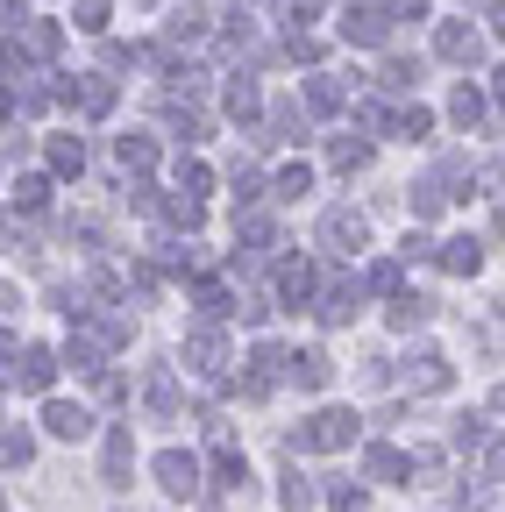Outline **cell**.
Masks as SVG:
<instances>
[{"label":"cell","mask_w":505,"mask_h":512,"mask_svg":"<svg viewBox=\"0 0 505 512\" xmlns=\"http://www.w3.org/2000/svg\"><path fill=\"white\" fill-rule=\"evenodd\" d=\"M349 441H356V413H349V406H328V413H313L306 427L285 434L292 456H299V448H349Z\"/></svg>","instance_id":"obj_1"},{"label":"cell","mask_w":505,"mask_h":512,"mask_svg":"<svg viewBox=\"0 0 505 512\" xmlns=\"http://www.w3.org/2000/svg\"><path fill=\"white\" fill-rule=\"evenodd\" d=\"M185 370L207 377V384H221V377H228V342H221V328H207V320H200V328L185 335Z\"/></svg>","instance_id":"obj_2"},{"label":"cell","mask_w":505,"mask_h":512,"mask_svg":"<svg viewBox=\"0 0 505 512\" xmlns=\"http://www.w3.org/2000/svg\"><path fill=\"white\" fill-rule=\"evenodd\" d=\"M370 242V221L356 214V207H335L328 221H321V249H335V256H356Z\"/></svg>","instance_id":"obj_3"},{"label":"cell","mask_w":505,"mask_h":512,"mask_svg":"<svg viewBox=\"0 0 505 512\" xmlns=\"http://www.w3.org/2000/svg\"><path fill=\"white\" fill-rule=\"evenodd\" d=\"M8 384H15V392H50V384H57V356H50V349L8 356Z\"/></svg>","instance_id":"obj_4"},{"label":"cell","mask_w":505,"mask_h":512,"mask_svg":"<svg viewBox=\"0 0 505 512\" xmlns=\"http://www.w3.org/2000/svg\"><path fill=\"white\" fill-rule=\"evenodd\" d=\"M399 377L413 384V392H449V384H456V370H449V356H441V349H413Z\"/></svg>","instance_id":"obj_5"},{"label":"cell","mask_w":505,"mask_h":512,"mask_svg":"<svg viewBox=\"0 0 505 512\" xmlns=\"http://www.w3.org/2000/svg\"><path fill=\"white\" fill-rule=\"evenodd\" d=\"M342 36L363 43V50H377V43H392V15L385 8H356V0H349V8H342Z\"/></svg>","instance_id":"obj_6"},{"label":"cell","mask_w":505,"mask_h":512,"mask_svg":"<svg viewBox=\"0 0 505 512\" xmlns=\"http://www.w3.org/2000/svg\"><path fill=\"white\" fill-rule=\"evenodd\" d=\"M57 50H65V29L43 22V15H36L29 29H15V36H8V57H36V64H43V57H57Z\"/></svg>","instance_id":"obj_7"},{"label":"cell","mask_w":505,"mask_h":512,"mask_svg":"<svg viewBox=\"0 0 505 512\" xmlns=\"http://www.w3.org/2000/svg\"><path fill=\"white\" fill-rule=\"evenodd\" d=\"M157 484H164L171 498H200V463L178 456V448H164V456H157Z\"/></svg>","instance_id":"obj_8"},{"label":"cell","mask_w":505,"mask_h":512,"mask_svg":"<svg viewBox=\"0 0 505 512\" xmlns=\"http://www.w3.org/2000/svg\"><path fill=\"white\" fill-rule=\"evenodd\" d=\"M434 50L449 57V64H477V57H484V36H477L470 22H441V29H434Z\"/></svg>","instance_id":"obj_9"},{"label":"cell","mask_w":505,"mask_h":512,"mask_svg":"<svg viewBox=\"0 0 505 512\" xmlns=\"http://www.w3.org/2000/svg\"><path fill=\"white\" fill-rule=\"evenodd\" d=\"M313 285H321V278H313V264H306V256H285V264H278V299L299 313V306H313Z\"/></svg>","instance_id":"obj_10"},{"label":"cell","mask_w":505,"mask_h":512,"mask_svg":"<svg viewBox=\"0 0 505 512\" xmlns=\"http://www.w3.org/2000/svg\"><path fill=\"white\" fill-rule=\"evenodd\" d=\"M43 427H50L57 441H86V434H93V413H86V406H65V399H50V406H43Z\"/></svg>","instance_id":"obj_11"},{"label":"cell","mask_w":505,"mask_h":512,"mask_svg":"<svg viewBox=\"0 0 505 512\" xmlns=\"http://www.w3.org/2000/svg\"><path fill=\"white\" fill-rule=\"evenodd\" d=\"M129 463H136V448H129V427H107V448H100V477H107V484H129Z\"/></svg>","instance_id":"obj_12"},{"label":"cell","mask_w":505,"mask_h":512,"mask_svg":"<svg viewBox=\"0 0 505 512\" xmlns=\"http://www.w3.org/2000/svg\"><path fill=\"white\" fill-rule=\"evenodd\" d=\"M57 100H79L86 114H107V107H114V79L93 72V79H79V86H57Z\"/></svg>","instance_id":"obj_13"},{"label":"cell","mask_w":505,"mask_h":512,"mask_svg":"<svg viewBox=\"0 0 505 512\" xmlns=\"http://www.w3.org/2000/svg\"><path fill=\"white\" fill-rule=\"evenodd\" d=\"M328 377H335L328 349H299V356H292V384H299V392H321Z\"/></svg>","instance_id":"obj_14"},{"label":"cell","mask_w":505,"mask_h":512,"mask_svg":"<svg viewBox=\"0 0 505 512\" xmlns=\"http://www.w3.org/2000/svg\"><path fill=\"white\" fill-rule=\"evenodd\" d=\"M363 470H370L377 484H413V456H399V448H370Z\"/></svg>","instance_id":"obj_15"},{"label":"cell","mask_w":505,"mask_h":512,"mask_svg":"<svg viewBox=\"0 0 505 512\" xmlns=\"http://www.w3.org/2000/svg\"><path fill=\"white\" fill-rule=\"evenodd\" d=\"M114 157H121V171H150V164H157V136L129 128V136H114Z\"/></svg>","instance_id":"obj_16"},{"label":"cell","mask_w":505,"mask_h":512,"mask_svg":"<svg viewBox=\"0 0 505 512\" xmlns=\"http://www.w3.org/2000/svg\"><path fill=\"white\" fill-rule=\"evenodd\" d=\"M484 264V242L477 235H456V242H441V271H456V278H470Z\"/></svg>","instance_id":"obj_17"},{"label":"cell","mask_w":505,"mask_h":512,"mask_svg":"<svg viewBox=\"0 0 505 512\" xmlns=\"http://www.w3.org/2000/svg\"><path fill=\"white\" fill-rule=\"evenodd\" d=\"M356 299H363V292H356L349 278H335V285L321 292V320H328V328H342V320H356Z\"/></svg>","instance_id":"obj_18"},{"label":"cell","mask_w":505,"mask_h":512,"mask_svg":"<svg viewBox=\"0 0 505 512\" xmlns=\"http://www.w3.org/2000/svg\"><path fill=\"white\" fill-rule=\"evenodd\" d=\"M8 200H15V214H43V207H50V178L22 171V178L8 185Z\"/></svg>","instance_id":"obj_19"},{"label":"cell","mask_w":505,"mask_h":512,"mask_svg":"<svg viewBox=\"0 0 505 512\" xmlns=\"http://www.w3.org/2000/svg\"><path fill=\"white\" fill-rule=\"evenodd\" d=\"M143 406H150L157 420H171V413H178V377H171V370H150V384H143Z\"/></svg>","instance_id":"obj_20"},{"label":"cell","mask_w":505,"mask_h":512,"mask_svg":"<svg viewBox=\"0 0 505 512\" xmlns=\"http://www.w3.org/2000/svg\"><path fill=\"white\" fill-rule=\"evenodd\" d=\"M86 335H93V349H129V313H93Z\"/></svg>","instance_id":"obj_21"},{"label":"cell","mask_w":505,"mask_h":512,"mask_svg":"<svg viewBox=\"0 0 505 512\" xmlns=\"http://www.w3.org/2000/svg\"><path fill=\"white\" fill-rule=\"evenodd\" d=\"M214 484H221V491H242V484H249V463H242V448H235V441L214 448Z\"/></svg>","instance_id":"obj_22"},{"label":"cell","mask_w":505,"mask_h":512,"mask_svg":"<svg viewBox=\"0 0 505 512\" xmlns=\"http://www.w3.org/2000/svg\"><path fill=\"white\" fill-rule=\"evenodd\" d=\"M0 463H8V470H29V463H36V434L8 420V434H0Z\"/></svg>","instance_id":"obj_23"},{"label":"cell","mask_w":505,"mask_h":512,"mask_svg":"<svg viewBox=\"0 0 505 512\" xmlns=\"http://www.w3.org/2000/svg\"><path fill=\"white\" fill-rule=\"evenodd\" d=\"M193 306H200V320H221V313H235L242 299H235L228 285H214V278H200V285H193Z\"/></svg>","instance_id":"obj_24"},{"label":"cell","mask_w":505,"mask_h":512,"mask_svg":"<svg viewBox=\"0 0 505 512\" xmlns=\"http://www.w3.org/2000/svg\"><path fill=\"white\" fill-rule=\"evenodd\" d=\"M50 171L57 178H79L86 171V143L79 136H50Z\"/></svg>","instance_id":"obj_25"},{"label":"cell","mask_w":505,"mask_h":512,"mask_svg":"<svg viewBox=\"0 0 505 512\" xmlns=\"http://www.w3.org/2000/svg\"><path fill=\"white\" fill-rule=\"evenodd\" d=\"M207 36V8H178L171 22H164V43L178 50V43H200Z\"/></svg>","instance_id":"obj_26"},{"label":"cell","mask_w":505,"mask_h":512,"mask_svg":"<svg viewBox=\"0 0 505 512\" xmlns=\"http://www.w3.org/2000/svg\"><path fill=\"white\" fill-rule=\"evenodd\" d=\"M449 121H456V128H477V121H484V93H477V86H456V93H449Z\"/></svg>","instance_id":"obj_27"},{"label":"cell","mask_w":505,"mask_h":512,"mask_svg":"<svg viewBox=\"0 0 505 512\" xmlns=\"http://www.w3.org/2000/svg\"><path fill=\"white\" fill-rule=\"evenodd\" d=\"M328 164H335V171H363V164H370V143H363V136H335V143H328Z\"/></svg>","instance_id":"obj_28"},{"label":"cell","mask_w":505,"mask_h":512,"mask_svg":"<svg viewBox=\"0 0 505 512\" xmlns=\"http://www.w3.org/2000/svg\"><path fill=\"white\" fill-rule=\"evenodd\" d=\"M441 207H449V185H441V178H420V185H413V214H420V221H434Z\"/></svg>","instance_id":"obj_29"},{"label":"cell","mask_w":505,"mask_h":512,"mask_svg":"<svg viewBox=\"0 0 505 512\" xmlns=\"http://www.w3.org/2000/svg\"><path fill=\"white\" fill-rule=\"evenodd\" d=\"M399 136H406V143H427V136H434V114H427L420 100H413V107H399Z\"/></svg>","instance_id":"obj_30"},{"label":"cell","mask_w":505,"mask_h":512,"mask_svg":"<svg viewBox=\"0 0 505 512\" xmlns=\"http://www.w3.org/2000/svg\"><path fill=\"white\" fill-rule=\"evenodd\" d=\"M306 107H313V114H335V107H342V86H335V79H306Z\"/></svg>","instance_id":"obj_31"},{"label":"cell","mask_w":505,"mask_h":512,"mask_svg":"<svg viewBox=\"0 0 505 512\" xmlns=\"http://www.w3.org/2000/svg\"><path fill=\"white\" fill-rule=\"evenodd\" d=\"M427 313H434L427 299H413V292H399V299H392V328H420V320H427Z\"/></svg>","instance_id":"obj_32"},{"label":"cell","mask_w":505,"mask_h":512,"mask_svg":"<svg viewBox=\"0 0 505 512\" xmlns=\"http://www.w3.org/2000/svg\"><path fill=\"white\" fill-rule=\"evenodd\" d=\"M420 79V57H385V72H377V86H413Z\"/></svg>","instance_id":"obj_33"},{"label":"cell","mask_w":505,"mask_h":512,"mask_svg":"<svg viewBox=\"0 0 505 512\" xmlns=\"http://www.w3.org/2000/svg\"><path fill=\"white\" fill-rule=\"evenodd\" d=\"M321 498H328L335 512H356V505H363V484H349V477H328V491H321Z\"/></svg>","instance_id":"obj_34"},{"label":"cell","mask_w":505,"mask_h":512,"mask_svg":"<svg viewBox=\"0 0 505 512\" xmlns=\"http://www.w3.org/2000/svg\"><path fill=\"white\" fill-rule=\"evenodd\" d=\"M207 185H214V171H207V164H193V157H178V192H193V200H200Z\"/></svg>","instance_id":"obj_35"},{"label":"cell","mask_w":505,"mask_h":512,"mask_svg":"<svg viewBox=\"0 0 505 512\" xmlns=\"http://www.w3.org/2000/svg\"><path fill=\"white\" fill-rule=\"evenodd\" d=\"M164 214H171V221H178L185 235L200 228V200H193V192H178V200H164Z\"/></svg>","instance_id":"obj_36"},{"label":"cell","mask_w":505,"mask_h":512,"mask_svg":"<svg viewBox=\"0 0 505 512\" xmlns=\"http://www.w3.org/2000/svg\"><path fill=\"white\" fill-rule=\"evenodd\" d=\"M228 114H235V121L257 114V86H249V79H235V86H228Z\"/></svg>","instance_id":"obj_37"},{"label":"cell","mask_w":505,"mask_h":512,"mask_svg":"<svg viewBox=\"0 0 505 512\" xmlns=\"http://www.w3.org/2000/svg\"><path fill=\"white\" fill-rule=\"evenodd\" d=\"M306 185H313V171H306V164H285V171H278V200H299Z\"/></svg>","instance_id":"obj_38"},{"label":"cell","mask_w":505,"mask_h":512,"mask_svg":"<svg viewBox=\"0 0 505 512\" xmlns=\"http://www.w3.org/2000/svg\"><path fill=\"white\" fill-rule=\"evenodd\" d=\"M313 15H321V0H285V29H292V36H306Z\"/></svg>","instance_id":"obj_39"},{"label":"cell","mask_w":505,"mask_h":512,"mask_svg":"<svg viewBox=\"0 0 505 512\" xmlns=\"http://www.w3.org/2000/svg\"><path fill=\"white\" fill-rule=\"evenodd\" d=\"M278 498H285V505H292V512H306V505H313V484H306V477H299V470H292V477H285V484H278Z\"/></svg>","instance_id":"obj_40"},{"label":"cell","mask_w":505,"mask_h":512,"mask_svg":"<svg viewBox=\"0 0 505 512\" xmlns=\"http://www.w3.org/2000/svg\"><path fill=\"white\" fill-rule=\"evenodd\" d=\"M72 15H79V29L100 36V29H107V0H72Z\"/></svg>","instance_id":"obj_41"},{"label":"cell","mask_w":505,"mask_h":512,"mask_svg":"<svg viewBox=\"0 0 505 512\" xmlns=\"http://www.w3.org/2000/svg\"><path fill=\"white\" fill-rule=\"evenodd\" d=\"M456 448H491V434H484V420H463V427H456Z\"/></svg>","instance_id":"obj_42"},{"label":"cell","mask_w":505,"mask_h":512,"mask_svg":"<svg viewBox=\"0 0 505 512\" xmlns=\"http://www.w3.org/2000/svg\"><path fill=\"white\" fill-rule=\"evenodd\" d=\"M385 15H392V22H420V15H427V0H385Z\"/></svg>","instance_id":"obj_43"},{"label":"cell","mask_w":505,"mask_h":512,"mask_svg":"<svg viewBox=\"0 0 505 512\" xmlns=\"http://www.w3.org/2000/svg\"><path fill=\"white\" fill-rule=\"evenodd\" d=\"M370 292H399V264H370Z\"/></svg>","instance_id":"obj_44"},{"label":"cell","mask_w":505,"mask_h":512,"mask_svg":"<svg viewBox=\"0 0 505 512\" xmlns=\"http://www.w3.org/2000/svg\"><path fill=\"white\" fill-rule=\"evenodd\" d=\"M484 477H491V484H505V441H491V448H484Z\"/></svg>","instance_id":"obj_45"},{"label":"cell","mask_w":505,"mask_h":512,"mask_svg":"<svg viewBox=\"0 0 505 512\" xmlns=\"http://www.w3.org/2000/svg\"><path fill=\"white\" fill-rule=\"evenodd\" d=\"M93 399H121V377L114 370H93Z\"/></svg>","instance_id":"obj_46"},{"label":"cell","mask_w":505,"mask_h":512,"mask_svg":"<svg viewBox=\"0 0 505 512\" xmlns=\"http://www.w3.org/2000/svg\"><path fill=\"white\" fill-rule=\"evenodd\" d=\"M491 29H498V36H505V0H498V8H491Z\"/></svg>","instance_id":"obj_47"},{"label":"cell","mask_w":505,"mask_h":512,"mask_svg":"<svg viewBox=\"0 0 505 512\" xmlns=\"http://www.w3.org/2000/svg\"><path fill=\"white\" fill-rule=\"evenodd\" d=\"M491 79H498V86H491V93H498V107H505V64H498V72H491Z\"/></svg>","instance_id":"obj_48"},{"label":"cell","mask_w":505,"mask_h":512,"mask_svg":"<svg viewBox=\"0 0 505 512\" xmlns=\"http://www.w3.org/2000/svg\"><path fill=\"white\" fill-rule=\"evenodd\" d=\"M491 413H505V384H498V392H491Z\"/></svg>","instance_id":"obj_49"}]
</instances>
